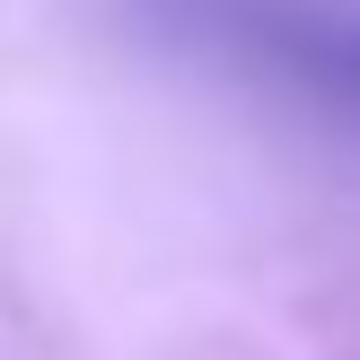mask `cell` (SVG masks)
Here are the masks:
<instances>
[{
    "mask_svg": "<svg viewBox=\"0 0 360 360\" xmlns=\"http://www.w3.org/2000/svg\"><path fill=\"white\" fill-rule=\"evenodd\" d=\"M132 9L167 44L255 70L360 123V0H132Z\"/></svg>",
    "mask_w": 360,
    "mask_h": 360,
    "instance_id": "1",
    "label": "cell"
}]
</instances>
